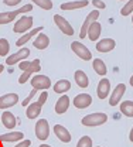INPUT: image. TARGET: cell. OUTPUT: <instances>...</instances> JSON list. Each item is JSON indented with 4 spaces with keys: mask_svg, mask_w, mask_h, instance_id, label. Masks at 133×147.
Listing matches in <instances>:
<instances>
[{
    "mask_svg": "<svg viewBox=\"0 0 133 147\" xmlns=\"http://www.w3.org/2000/svg\"><path fill=\"white\" fill-rule=\"evenodd\" d=\"M108 120V116L102 112H95V113H89L86 116L82 117L81 123L86 127H95V126H101L103 123H106Z\"/></svg>",
    "mask_w": 133,
    "mask_h": 147,
    "instance_id": "obj_1",
    "label": "cell"
},
{
    "mask_svg": "<svg viewBox=\"0 0 133 147\" xmlns=\"http://www.w3.org/2000/svg\"><path fill=\"white\" fill-rule=\"evenodd\" d=\"M71 50L75 53V55H78V57H79L81 59H84V61H89V59H92L91 51H89L88 47L84 45L81 41H72V42H71Z\"/></svg>",
    "mask_w": 133,
    "mask_h": 147,
    "instance_id": "obj_2",
    "label": "cell"
},
{
    "mask_svg": "<svg viewBox=\"0 0 133 147\" xmlns=\"http://www.w3.org/2000/svg\"><path fill=\"white\" fill-rule=\"evenodd\" d=\"M31 27H33V17H30V16H23V17H20L19 20L14 23L13 31H14V33H20V34H24V33L30 31Z\"/></svg>",
    "mask_w": 133,
    "mask_h": 147,
    "instance_id": "obj_3",
    "label": "cell"
},
{
    "mask_svg": "<svg viewBox=\"0 0 133 147\" xmlns=\"http://www.w3.org/2000/svg\"><path fill=\"white\" fill-rule=\"evenodd\" d=\"M51 79L47 76V75H34L33 79H31V86L37 91H47L50 86H51Z\"/></svg>",
    "mask_w": 133,
    "mask_h": 147,
    "instance_id": "obj_4",
    "label": "cell"
},
{
    "mask_svg": "<svg viewBox=\"0 0 133 147\" xmlns=\"http://www.w3.org/2000/svg\"><path fill=\"white\" fill-rule=\"evenodd\" d=\"M34 131H36V136H37L38 140H41V142L47 140L50 136V125H48L47 119H40L36 123Z\"/></svg>",
    "mask_w": 133,
    "mask_h": 147,
    "instance_id": "obj_5",
    "label": "cell"
},
{
    "mask_svg": "<svg viewBox=\"0 0 133 147\" xmlns=\"http://www.w3.org/2000/svg\"><path fill=\"white\" fill-rule=\"evenodd\" d=\"M54 23H55V26L61 30V33H64L65 36H70V37L74 36V28H72V26L70 24V21L67 18H64L59 14H55L54 16Z\"/></svg>",
    "mask_w": 133,
    "mask_h": 147,
    "instance_id": "obj_6",
    "label": "cell"
},
{
    "mask_svg": "<svg viewBox=\"0 0 133 147\" xmlns=\"http://www.w3.org/2000/svg\"><path fill=\"white\" fill-rule=\"evenodd\" d=\"M98 17H99V10H92V11L85 17V21L82 23V26H81V31H79V38H81V40L86 37V31H88L89 26H91L94 21H96Z\"/></svg>",
    "mask_w": 133,
    "mask_h": 147,
    "instance_id": "obj_7",
    "label": "cell"
},
{
    "mask_svg": "<svg viewBox=\"0 0 133 147\" xmlns=\"http://www.w3.org/2000/svg\"><path fill=\"white\" fill-rule=\"evenodd\" d=\"M125 92H126V85H125V84L116 85L115 89L112 91V93H111V96H109V105H111V106H116V105L122 100Z\"/></svg>",
    "mask_w": 133,
    "mask_h": 147,
    "instance_id": "obj_8",
    "label": "cell"
},
{
    "mask_svg": "<svg viewBox=\"0 0 133 147\" xmlns=\"http://www.w3.org/2000/svg\"><path fill=\"white\" fill-rule=\"evenodd\" d=\"M19 102V95L17 93H6L0 96V110L13 108Z\"/></svg>",
    "mask_w": 133,
    "mask_h": 147,
    "instance_id": "obj_9",
    "label": "cell"
},
{
    "mask_svg": "<svg viewBox=\"0 0 133 147\" xmlns=\"http://www.w3.org/2000/svg\"><path fill=\"white\" fill-rule=\"evenodd\" d=\"M28 55H30V50L24 47V48H20L19 51H16L14 54L9 55V57H7V59H6V62H7V65H14L16 62L24 61Z\"/></svg>",
    "mask_w": 133,
    "mask_h": 147,
    "instance_id": "obj_10",
    "label": "cell"
},
{
    "mask_svg": "<svg viewBox=\"0 0 133 147\" xmlns=\"http://www.w3.org/2000/svg\"><path fill=\"white\" fill-rule=\"evenodd\" d=\"M72 103L78 109H86V108H89L92 105V98L88 93H79V95H76L75 98H74V102Z\"/></svg>",
    "mask_w": 133,
    "mask_h": 147,
    "instance_id": "obj_11",
    "label": "cell"
},
{
    "mask_svg": "<svg viewBox=\"0 0 133 147\" xmlns=\"http://www.w3.org/2000/svg\"><path fill=\"white\" fill-rule=\"evenodd\" d=\"M98 98L99 99H105V98H108L109 96V93H111V81L109 79H106L105 76L99 81V84H98Z\"/></svg>",
    "mask_w": 133,
    "mask_h": 147,
    "instance_id": "obj_12",
    "label": "cell"
},
{
    "mask_svg": "<svg viewBox=\"0 0 133 147\" xmlns=\"http://www.w3.org/2000/svg\"><path fill=\"white\" fill-rule=\"evenodd\" d=\"M115 47H116V42L112 38H103V40H99L96 42V50L99 53H109V51L113 50Z\"/></svg>",
    "mask_w": 133,
    "mask_h": 147,
    "instance_id": "obj_13",
    "label": "cell"
},
{
    "mask_svg": "<svg viewBox=\"0 0 133 147\" xmlns=\"http://www.w3.org/2000/svg\"><path fill=\"white\" fill-rule=\"evenodd\" d=\"M1 123H3V126L6 129L13 130V129L16 127V125H17V119H16V116H14L11 112L6 110V112H3V115H1Z\"/></svg>",
    "mask_w": 133,
    "mask_h": 147,
    "instance_id": "obj_14",
    "label": "cell"
},
{
    "mask_svg": "<svg viewBox=\"0 0 133 147\" xmlns=\"http://www.w3.org/2000/svg\"><path fill=\"white\" fill-rule=\"evenodd\" d=\"M54 133L62 143H70L71 142V133L67 127H64L62 125H55L54 126Z\"/></svg>",
    "mask_w": 133,
    "mask_h": 147,
    "instance_id": "obj_15",
    "label": "cell"
},
{
    "mask_svg": "<svg viewBox=\"0 0 133 147\" xmlns=\"http://www.w3.org/2000/svg\"><path fill=\"white\" fill-rule=\"evenodd\" d=\"M44 27H37V28H33V30H30V31H27V33H24L23 36L20 37L19 40L16 41V45L17 47H23L27 41H30L33 37H36L38 33H41V30H43Z\"/></svg>",
    "mask_w": 133,
    "mask_h": 147,
    "instance_id": "obj_16",
    "label": "cell"
},
{
    "mask_svg": "<svg viewBox=\"0 0 133 147\" xmlns=\"http://www.w3.org/2000/svg\"><path fill=\"white\" fill-rule=\"evenodd\" d=\"M89 4L88 0H76V1H67V3H62L59 7L61 10H76V9H84Z\"/></svg>",
    "mask_w": 133,
    "mask_h": 147,
    "instance_id": "obj_17",
    "label": "cell"
},
{
    "mask_svg": "<svg viewBox=\"0 0 133 147\" xmlns=\"http://www.w3.org/2000/svg\"><path fill=\"white\" fill-rule=\"evenodd\" d=\"M101 31H102V26H101V23L94 21V23L89 26L88 31H86V37H88L91 41H96V40L99 38V36H101Z\"/></svg>",
    "mask_w": 133,
    "mask_h": 147,
    "instance_id": "obj_18",
    "label": "cell"
},
{
    "mask_svg": "<svg viewBox=\"0 0 133 147\" xmlns=\"http://www.w3.org/2000/svg\"><path fill=\"white\" fill-rule=\"evenodd\" d=\"M33 45L37 48V50H45L48 45H50V38L47 34L44 33H38L36 36V40L33 41Z\"/></svg>",
    "mask_w": 133,
    "mask_h": 147,
    "instance_id": "obj_19",
    "label": "cell"
},
{
    "mask_svg": "<svg viewBox=\"0 0 133 147\" xmlns=\"http://www.w3.org/2000/svg\"><path fill=\"white\" fill-rule=\"evenodd\" d=\"M24 134L21 131H9L6 134H1L0 136V142H4V143H13V142H20L23 140Z\"/></svg>",
    "mask_w": 133,
    "mask_h": 147,
    "instance_id": "obj_20",
    "label": "cell"
},
{
    "mask_svg": "<svg viewBox=\"0 0 133 147\" xmlns=\"http://www.w3.org/2000/svg\"><path fill=\"white\" fill-rule=\"evenodd\" d=\"M41 105L38 103V102H30L28 105H27V110H26V115H27V117L28 119H36L40 116V113H41Z\"/></svg>",
    "mask_w": 133,
    "mask_h": 147,
    "instance_id": "obj_21",
    "label": "cell"
},
{
    "mask_svg": "<svg viewBox=\"0 0 133 147\" xmlns=\"http://www.w3.org/2000/svg\"><path fill=\"white\" fill-rule=\"evenodd\" d=\"M68 108H70V98L67 95H62L61 98H58L57 103H55V112L58 115L65 113L68 110Z\"/></svg>",
    "mask_w": 133,
    "mask_h": 147,
    "instance_id": "obj_22",
    "label": "cell"
},
{
    "mask_svg": "<svg viewBox=\"0 0 133 147\" xmlns=\"http://www.w3.org/2000/svg\"><path fill=\"white\" fill-rule=\"evenodd\" d=\"M53 88H54V92H55V93L64 95L65 92H68L71 89V82H70L68 79H59V81H57V82L53 85Z\"/></svg>",
    "mask_w": 133,
    "mask_h": 147,
    "instance_id": "obj_23",
    "label": "cell"
},
{
    "mask_svg": "<svg viewBox=\"0 0 133 147\" xmlns=\"http://www.w3.org/2000/svg\"><path fill=\"white\" fill-rule=\"evenodd\" d=\"M92 68H94V71H95L98 75H101V76H105V75L108 74L106 64H105L101 58H95V59L92 61Z\"/></svg>",
    "mask_w": 133,
    "mask_h": 147,
    "instance_id": "obj_24",
    "label": "cell"
},
{
    "mask_svg": "<svg viewBox=\"0 0 133 147\" xmlns=\"http://www.w3.org/2000/svg\"><path fill=\"white\" fill-rule=\"evenodd\" d=\"M74 78H75V82H76V85H78L79 88H86V86L89 85V79H88L86 74L84 72V71H81V69L75 71Z\"/></svg>",
    "mask_w": 133,
    "mask_h": 147,
    "instance_id": "obj_25",
    "label": "cell"
},
{
    "mask_svg": "<svg viewBox=\"0 0 133 147\" xmlns=\"http://www.w3.org/2000/svg\"><path fill=\"white\" fill-rule=\"evenodd\" d=\"M120 113L126 117H133V100H123L120 103Z\"/></svg>",
    "mask_w": 133,
    "mask_h": 147,
    "instance_id": "obj_26",
    "label": "cell"
},
{
    "mask_svg": "<svg viewBox=\"0 0 133 147\" xmlns=\"http://www.w3.org/2000/svg\"><path fill=\"white\" fill-rule=\"evenodd\" d=\"M17 16H19V13L16 10H13V11H1L0 13V24H9Z\"/></svg>",
    "mask_w": 133,
    "mask_h": 147,
    "instance_id": "obj_27",
    "label": "cell"
},
{
    "mask_svg": "<svg viewBox=\"0 0 133 147\" xmlns=\"http://www.w3.org/2000/svg\"><path fill=\"white\" fill-rule=\"evenodd\" d=\"M10 51V44L6 38H0V57H6L9 55Z\"/></svg>",
    "mask_w": 133,
    "mask_h": 147,
    "instance_id": "obj_28",
    "label": "cell"
},
{
    "mask_svg": "<svg viewBox=\"0 0 133 147\" xmlns=\"http://www.w3.org/2000/svg\"><path fill=\"white\" fill-rule=\"evenodd\" d=\"M33 3H36V6L44 9V10H51L53 9V1L51 0H31Z\"/></svg>",
    "mask_w": 133,
    "mask_h": 147,
    "instance_id": "obj_29",
    "label": "cell"
},
{
    "mask_svg": "<svg viewBox=\"0 0 133 147\" xmlns=\"http://www.w3.org/2000/svg\"><path fill=\"white\" fill-rule=\"evenodd\" d=\"M133 13V0H128L126 1V4L120 9V14L122 16H129V14H132Z\"/></svg>",
    "mask_w": 133,
    "mask_h": 147,
    "instance_id": "obj_30",
    "label": "cell"
},
{
    "mask_svg": "<svg viewBox=\"0 0 133 147\" xmlns=\"http://www.w3.org/2000/svg\"><path fill=\"white\" fill-rule=\"evenodd\" d=\"M92 139L89 137V136H82L79 140H78V143H76V147H92Z\"/></svg>",
    "mask_w": 133,
    "mask_h": 147,
    "instance_id": "obj_31",
    "label": "cell"
},
{
    "mask_svg": "<svg viewBox=\"0 0 133 147\" xmlns=\"http://www.w3.org/2000/svg\"><path fill=\"white\" fill-rule=\"evenodd\" d=\"M40 59H34V61H31V64H30V67H28V69L27 71H24V72H30V74H34V72H38L40 71Z\"/></svg>",
    "mask_w": 133,
    "mask_h": 147,
    "instance_id": "obj_32",
    "label": "cell"
},
{
    "mask_svg": "<svg viewBox=\"0 0 133 147\" xmlns=\"http://www.w3.org/2000/svg\"><path fill=\"white\" fill-rule=\"evenodd\" d=\"M36 93H37V89H34V88H33V89H31V92L28 93V96H27V98H26V99H24V100L21 102L23 108H24V106H27V105H28V103H30V102L33 100V98L36 96Z\"/></svg>",
    "mask_w": 133,
    "mask_h": 147,
    "instance_id": "obj_33",
    "label": "cell"
},
{
    "mask_svg": "<svg viewBox=\"0 0 133 147\" xmlns=\"http://www.w3.org/2000/svg\"><path fill=\"white\" fill-rule=\"evenodd\" d=\"M47 98H48V92H47V91H43L41 93H40V96H38V100H37V102L40 103V105H41V106H43V105L47 102Z\"/></svg>",
    "mask_w": 133,
    "mask_h": 147,
    "instance_id": "obj_34",
    "label": "cell"
},
{
    "mask_svg": "<svg viewBox=\"0 0 133 147\" xmlns=\"http://www.w3.org/2000/svg\"><path fill=\"white\" fill-rule=\"evenodd\" d=\"M31 10H33V4H24L23 7L17 9L16 11H17L19 14H21V13H28V11H31Z\"/></svg>",
    "mask_w": 133,
    "mask_h": 147,
    "instance_id": "obj_35",
    "label": "cell"
},
{
    "mask_svg": "<svg viewBox=\"0 0 133 147\" xmlns=\"http://www.w3.org/2000/svg\"><path fill=\"white\" fill-rule=\"evenodd\" d=\"M30 76H31V74L30 72H23L21 75H20V78H19V82L21 84V85H24L28 79H30Z\"/></svg>",
    "mask_w": 133,
    "mask_h": 147,
    "instance_id": "obj_36",
    "label": "cell"
},
{
    "mask_svg": "<svg viewBox=\"0 0 133 147\" xmlns=\"http://www.w3.org/2000/svg\"><path fill=\"white\" fill-rule=\"evenodd\" d=\"M92 6H95L96 10H99V9H105V7H106V4H105L103 0H92Z\"/></svg>",
    "mask_w": 133,
    "mask_h": 147,
    "instance_id": "obj_37",
    "label": "cell"
},
{
    "mask_svg": "<svg viewBox=\"0 0 133 147\" xmlns=\"http://www.w3.org/2000/svg\"><path fill=\"white\" fill-rule=\"evenodd\" d=\"M30 64H31V61H26V59H24V61H20L19 62L20 69H21L23 72H24V71H27V69H28V67H30Z\"/></svg>",
    "mask_w": 133,
    "mask_h": 147,
    "instance_id": "obj_38",
    "label": "cell"
},
{
    "mask_svg": "<svg viewBox=\"0 0 133 147\" xmlns=\"http://www.w3.org/2000/svg\"><path fill=\"white\" fill-rule=\"evenodd\" d=\"M23 0H3V3L6 4V6H10V7H13V6H17L20 4Z\"/></svg>",
    "mask_w": 133,
    "mask_h": 147,
    "instance_id": "obj_39",
    "label": "cell"
},
{
    "mask_svg": "<svg viewBox=\"0 0 133 147\" xmlns=\"http://www.w3.org/2000/svg\"><path fill=\"white\" fill-rule=\"evenodd\" d=\"M30 146H31V142L30 140H20L14 147H30Z\"/></svg>",
    "mask_w": 133,
    "mask_h": 147,
    "instance_id": "obj_40",
    "label": "cell"
},
{
    "mask_svg": "<svg viewBox=\"0 0 133 147\" xmlns=\"http://www.w3.org/2000/svg\"><path fill=\"white\" fill-rule=\"evenodd\" d=\"M129 140L133 143V127H132V130H130V133H129Z\"/></svg>",
    "mask_w": 133,
    "mask_h": 147,
    "instance_id": "obj_41",
    "label": "cell"
},
{
    "mask_svg": "<svg viewBox=\"0 0 133 147\" xmlns=\"http://www.w3.org/2000/svg\"><path fill=\"white\" fill-rule=\"evenodd\" d=\"M129 84H130V85H132V86H133V75H132V76H130V81H129Z\"/></svg>",
    "mask_w": 133,
    "mask_h": 147,
    "instance_id": "obj_42",
    "label": "cell"
},
{
    "mask_svg": "<svg viewBox=\"0 0 133 147\" xmlns=\"http://www.w3.org/2000/svg\"><path fill=\"white\" fill-rule=\"evenodd\" d=\"M40 147H51L50 144H40Z\"/></svg>",
    "mask_w": 133,
    "mask_h": 147,
    "instance_id": "obj_43",
    "label": "cell"
},
{
    "mask_svg": "<svg viewBox=\"0 0 133 147\" xmlns=\"http://www.w3.org/2000/svg\"><path fill=\"white\" fill-rule=\"evenodd\" d=\"M3 69H4V67H3V65H0V74L3 72Z\"/></svg>",
    "mask_w": 133,
    "mask_h": 147,
    "instance_id": "obj_44",
    "label": "cell"
},
{
    "mask_svg": "<svg viewBox=\"0 0 133 147\" xmlns=\"http://www.w3.org/2000/svg\"><path fill=\"white\" fill-rule=\"evenodd\" d=\"M132 24H133V16H132Z\"/></svg>",
    "mask_w": 133,
    "mask_h": 147,
    "instance_id": "obj_45",
    "label": "cell"
},
{
    "mask_svg": "<svg viewBox=\"0 0 133 147\" xmlns=\"http://www.w3.org/2000/svg\"><path fill=\"white\" fill-rule=\"evenodd\" d=\"M96 147H101V146H96Z\"/></svg>",
    "mask_w": 133,
    "mask_h": 147,
    "instance_id": "obj_46",
    "label": "cell"
},
{
    "mask_svg": "<svg viewBox=\"0 0 133 147\" xmlns=\"http://www.w3.org/2000/svg\"><path fill=\"white\" fill-rule=\"evenodd\" d=\"M120 1H123V0H120Z\"/></svg>",
    "mask_w": 133,
    "mask_h": 147,
    "instance_id": "obj_47",
    "label": "cell"
}]
</instances>
